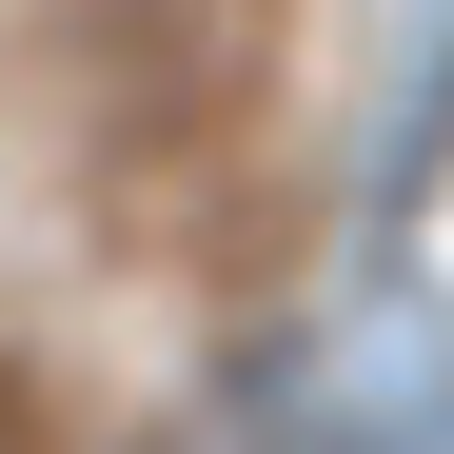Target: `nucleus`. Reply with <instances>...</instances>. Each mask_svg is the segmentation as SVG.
I'll list each match as a JSON object with an SVG mask.
<instances>
[{"instance_id": "f257e3e1", "label": "nucleus", "mask_w": 454, "mask_h": 454, "mask_svg": "<svg viewBox=\"0 0 454 454\" xmlns=\"http://www.w3.org/2000/svg\"><path fill=\"white\" fill-rule=\"evenodd\" d=\"M317 454H454V336H375L317 395Z\"/></svg>"}]
</instances>
